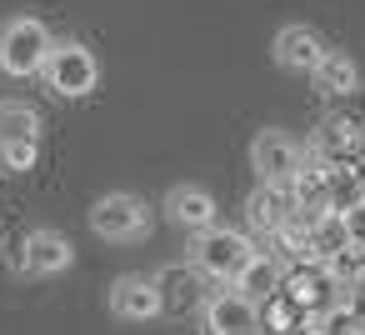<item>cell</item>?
<instances>
[{"label": "cell", "mask_w": 365, "mask_h": 335, "mask_svg": "<svg viewBox=\"0 0 365 335\" xmlns=\"http://www.w3.org/2000/svg\"><path fill=\"white\" fill-rule=\"evenodd\" d=\"M255 255H260V250H255L240 230H220V225L195 230V245H190V260H195L200 275H210V280H240V270H245Z\"/></svg>", "instance_id": "1"}, {"label": "cell", "mask_w": 365, "mask_h": 335, "mask_svg": "<svg viewBox=\"0 0 365 335\" xmlns=\"http://www.w3.org/2000/svg\"><path fill=\"white\" fill-rule=\"evenodd\" d=\"M51 46H56V41H51V31H46L41 21L21 16V21H11L6 31H0V71L16 76V81L41 76V71H46Z\"/></svg>", "instance_id": "2"}, {"label": "cell", "mask_w": 365, "mask_h": 335, "mask_svg": "<svg viewBox=\"0 0 365 335\" xmlns=\"http://www.w3.org/2000/svg\"><path fill=\"white\" fill-rule=\"evenodd\" d=\"M41 155V115L21 100L0 105V160L11 170H31Z\"/></svg>", "instance_id": "3"}, {"label": "cell", "mask_w": 365, "mask_h": 335, "mask_svg": "<svg viewBox=\"0 0 365 335\" xmlns=\"http://www.w3.org/2000/svg\"><path fill=\"white\" fill-rule=\"evenodd\" d=\"M46 86L56 91V96H91L96 91V81H101V66H96V56L86 51V46H76V41H66V46H51V56H46Z\"/></svg>", "instance_id": "4"}, {"label": "cell", "mask_w": 365, "mask_h": 335, "mask_svg": "<svg viewBox=\"0 0 365 335\" xmlns=\"http://www.w3.org/2000/svg\"><path fill=\"white\" fill-rule=\"evenodd\" d=\"M250 165H255L260 180H270V185H290V180L300 175V165H305V150H300L285 130H260L255 145H250Z\"/></svg>", "instance_id": "5"}, {"label": "cell", "mask_w": 365, "mask_h": 335, "mask_svg": "<svg viewBox=\"0 0 365 335\" xmlns=\"http://www.w3.org/2000/svg\"><path fill=\"white\" fill-rule=\"evenodd\" d=\"M205 335H265L260 325V300L245 290H220L205 300Z\"/></svg>", "instance_id": "6"}, {"label": "cell", "mask_w": 365, "mask_h": 335, "mask_svg": "<svg viewBox=\"0 0 365 335\" xmlns=\"http://www.w3.org/2000/svg\"><path fill=\"white\" fill-rule=\"evenodd\" d=\"M145 205H140V195H125V190H115V195H101L96 205H91V230L101 235V240H135L140 230H145Z\"/></svg>", "instance_id": "7"}, {"label": "cell", "mask_w": 365, "mask_h": 335, "mask_svg": "<svg viewBox=\"0 0 365 335\" xmlns=\"http://www.w3.org/2000/svg\"><path fill=\"white\" fill-rule=\"evenodd\" d=\"M310 155H320V160L335 165V170H345V165H355V160L365 155V130H360L355 120H345V115H330V120L315 130Z\"/></svg>", "instance_id": "8"}, {"label": "cell", "mask_w": 365, "mask_h": 335, "mask_svg": "<svg viewBox=\"0 0 365 335\" xmlns=\"http://www.w3.org/2000/svg\"><path fill=\"white\" fill-rule=\"evenodd\" d=\"M71 265V240L61 230H31L21 245V270L26 275H56Z\"/></svg>", "instance_id": "9"}, {"label": "cell", "mask_w": 365, "mask_h": 335, "mask_svg": "<svg viewBox=\"0 0 365 335\" xmlns=\"http://www.w3.org/2000/svg\"><path fill=\"white\" fill-rule=\"evenodd\" d=\"M110 310L125 320H150V315H160V285L150 275H120L110 285Z\"/></svg>", "instance_id": "10"}, {"label": "cell", "mask_w": 365, "mask_h": 335, "mask_svg": "<svg viewBox=\"0 0 365 335\" xmlns=\"http://www.w3.org/2000/svg\"><path fill=\"white\" fill-rule=\"evenodd\" d=\"M155 285H160V310H170V315H190V310L200 305V265H195V260L160 270Z\"/></svg>", "instance_id": "11"}, {"label": "cell", "mask_w": 365, "mask_h": 335, "mask_svg": "<svg viewBox=\"0 0 365 335\" xmlns=\"http://www.w3.org/2000/svg\"><path fill=\"white\" fill-rule=\"evenodd\" d=\"M295 210H300V205H295V190H290V185H270V180H265V185L250 195V225H255L260 235H275Z\"/></svg>", "instance_id": "12"}, {"label": "cell", "mask_w": 365, "mask_h": 335, "mask_svg": "<svg viewBox=\"0 0 365 335\" xmlns=\"http://www.w3.org/2000/svg\"><path fill=\"white\" fill-rule=\"evenodd\" d=\"M320 56H325V46H320V36H315L310 26H285V31L275 36V61H280L285 71H315Z\"/></svg>", "instance_id": "13"}, {"label": "cell", "mask_w": 365, "mask_h": 335, "mask_svg": "<svg viewBox=\"0 0 365 335\" xmlns=\"http://www.w3.org/2000/svg\"><path fill=\"white\" fill-rule=\"evenodd\" d=\"M330 175H335V165H325L320 155H310V160L300 165V175L290 180V190H295V205H300V210H315V215H325V210H330Z\"/></svg>", "instance_id": "14"}, {"label": "cell", "mask_w": 365, "mask_h": 335, "mask_svg": "<svg viewBox=\"0 0 365 335\" xmlns=\"http://www.w3.org/2000/svg\"><path fill=\"white\" fill-rule=\"evenodd\" d=\"M165 210H170V220H180L185 230H210V225H215V200H210V190H200V185H175L170 200H165Z\"/></svg>", "instance_id": "15"}, {"label": "cell", "mask_w": 365, "mask_h": 335, "mask_svg": "<svg viewBox=\"0 0 365 335\" xmlns=\"http://www.w3.org/2000/svg\"><path fill=\"white\" fill-rule=\"evenodd\" d=\"M305 315H310V310H305L285 285H280L275 295H265V300H260V325H265V335H290Z\"/></svg>", "instance_id": "16"}, {"label": "cell", "mask_w": 365, "mask_h": 335, "mask_svg": "<svg viewBox=\"0 0 365 335\" xmlns=\"http://www.w3.org/2000/svg\"><path fill=\"white\" fill-rule=\"evenodd\" d=\"M310 76H315V91H320V96H350V91L360 86L355 61H345V56H335V51H325Z\"/></svg>", "instance_id": "17"}, {"label": "cell", "mask_w": 365, "mask_h": 335, "mask_svg": "<svg viewBox=\"0 0 365 335\" xmlns=\"http://www.w3.org/2000/svg\"><path fill=\"white\" fill-rule=\"evenodd\" d=\"M280 280H285V265H280V260H270V255H255V260L240 270L235 290H245L250 300H265V295H275V290H280Z\"/></svg>", "instance_id": "18"}, {"label": "cell", "mask_w": 365, "mask_h": 335, "mask_svg": "<svg viewBox=\"0 0 365 335\" xmlns=\"http://www.w3.org/2000/svg\"><path fill=\"white\" fill-rule=\"evenodd\" d=\"M345 245H350L345 215H340V210H325V215L315 220V230H310V260H330V255L345 250Z\"/></svg>", "instance_id": "19"}, {"label": "cell", "mask_w": 365, "mask_h": 335, "mask_svg": "<svg viewBox=\"0 0 365 335\" xmlns=\"http://www.w3.org/2000/svg\"><path fill=\"white\" fill-rule=\"evenodd\" d=\"M325 265H330V275H335L340 285H355V280H365V245H355V240H350V245H345V250H335Z\"/></svg>", "instance_id": "20"}, {"label": "cell", "mask_w": 365, "mask_h": 335, "mask_svg": "<svg viewBox=\"0 0 365 335\" xmlns=\"http://www.w3.org/2000/svg\"><path fill=\"white\" fill-rule=\"evenodd\" d=\"M355 200H365V185L355 180V170H335V175H330V210L345 215Z\"/></svg>", "instance_id": "21"}, {"label": "cell", "mask_w": 365, "mask_h": 335, "mask_svg": "<svg viewBox=\"0 0 365 335\" xmlns=\"http://www.w3.org/2000/svg\"><path fill=\"white\" fill-rule=\"evenodd\" d=\"M345 225H350V240L365 245V200H355V205L345 210Z\"/></svg>", "instance_id": "22"}]
</instances>
